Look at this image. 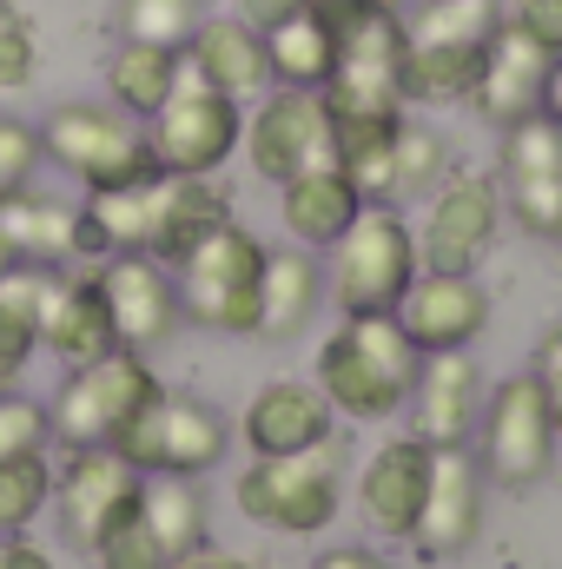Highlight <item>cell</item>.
Returning a JSON list of instances; mask_svg holds the SVG:
<instances>
[{"mask_svg": "<svg viewBox=\"0 0 562 569\" xmlns=\"http://www.w3.org/2000/svg\"><path fill=\"white\" fill-rule=\"evenodd\" d=\"M225 443H232V425H225L219 405H205L192 391H165V385L113 437V450L140 477H205L225 457Z\"/></svg>", "mask_w": 562, "mask_h": 569, "instance_id": "6", "label": "cell"}, {"mask_svg": "<svg viewBox=\"0 0 562 569\" xmlns=\"http://www.w3.org/2000/svg\"><path fill=\"white\" fill-rule=\"evenodd\" d=\"M239 152L272 186L311 172V166H338V127H331L324 93H311V87H265L252 100V113H245Z\"/></svg>", "mask_w": 562, "mask_h": 569, "instance_id": "9", "label": "cell"}, {"mask_svg": "<svg viewBox=\"0 0 562 569\" xmlns=\"http://www.w3.org/2000/svg\"><path fill=\"white\" fill-rule=\"evenodd\" d=\"M232 219V199H225V186L219 179H179V172H165L159 179V226H152V259L159 266H179L205 232H219Z\"/></svg>", "mask_w": 562, "mask_h": 569, "instance_id": "26", "label": "cell"}, {"mask_svg": "<svg viewBox=\"0 0 562 569\" xmlns=\"http://www.w3.org/2000/svg\"><path fill=\"white\" fill-rule=\"evenodd\" d=\"M418 252L430 272H476L503 232V186L496 172H450L430 199H423Z\"/></svg>", "mask_w": 562, "mask_h": 569, "instance_id": "11", "label": "cell"}, {"mask_svg": "<svg viewBox=\"0 0 562 569\" xmlns=\"http://www.w3.org/2000/svg\"><path fill=\"white\" fill-rule=\"evenodd\" d=\"M550 67H556V53H550L543 40H530L523 27H510V20H503V27L490 33V47H483V73H476L470 107H476L496 133H510V127L536 120Z\"/></svg>", "mask_w": 562, "mask_h": 569, "instance_id": "16", "label": "cell"}, {"mask_svg": "<svg viewBox=\"0 0 562 569\" xmlns=\"http://www.w3.org/2000/svg\"><path fill=\"white\" fill-rule=\"evenodd\" d=\"M476 530H483V457H470V443L436 450L430 457L423 510L411 523V543L430 563H450V557H463L476 543Z\"/></svg>", "mask_w": 562, "mask_h": 569, "instance_id": "15", "label": "cell"}, {"mask_svg": "<svg viewBox=\"0 0 562 569\" xmlns=\"http://www.w3.org/2000/svg\"><path fill=\"white\" fill-rule=\"evenodd\" d=\"M536 113L562 133V53H556V67H550V80H543V107H536Z\"/></svg>", "mask_w": 562, "mask_h": 569, "instance_id": "45", "label": "cell"}, {"mask_svg": "<svg viewBox=\"0 0 562 569\" xmlns=\"http://www.w3.org/2000/svg\"><path fill=\"white\" fill-rule=\"evenodd\" d=\"M265 252L239 219H225L219 232H205L179 266H172V284H179V311L219 338H259V279H265Z\"/></svg>", "mask_w": 562, "mask_h": 569, "instance_id": "3", "label": "cell"}, {"mask_svg": "<svg viewBox=\"0 0 562 569\" xmlns=\"http://www.w3.org/2000/svg\"><path fill=\"white\" fill-rule=\"evenodd\" d=\"M13 385H20V371H7V365H0V391H13Z\"/></svg>", "mask_w": 562, "mask_h": 569, "instance_id": "47", "label": "cell"}, {"mask_svg": "<svg viewBox=\"0 0 562 569\" xmlns=\"http://www.w3.org/2000/svg\"><path fill=\"white\" fill-rule=\"evenodd\" d=\"M145 398H159V371L145 365V351H107V358L67 365V385L53 391L47 418L67 450H87V443H113Z\"/></svg>", "mask_w": 562, "mask_h": 569, "instance_id": "8", "label": "cell"}, {"mask_svg": "<svg viewBox=\"0 0 562 569\" xmlns=\"http://www.w3.org/2000/svg\"><path fill=\"white\" fill-rule=\"evenodd\" d=\"M0 569H60V563H53V557L20 530V537H0Z\"/></svg>", "mask_w": 562, "mask_h": 569, "instance_id": "42", "label": "cell"}, {"mask_svg": "<svg viewBox=\"0 0 562 569\" xmlns=\"http://www.w3.org/2000/svg\"><path fill=\"white\" fill-rule=\"evenodd\" d=\"M536 385H543V398H550V418H556V437H562V325L536 345Z\"/></svg>", "mask_w": 562, "mask_h": 569, "instance_id": "40", "label": "cell"}, {"mask_svg": "<svg viewBox=\"0 0 562 569\" xmlns=\"http://www.w3.org/2000/svg\"><path fill=\"white\" fill-rule=\"evenodd\" d=\"M398 325L411 331L418 351H470L490 325V291L476 272H430L423 266L398 305Z\"/></svg>", "mask_w": 562, "mask_h": 569, "instance_id": "17", "label": "cell"}, {"mask_svg": "<svg viewBox=\"0 0 562 569\" xmlns=\"http://www.w3.org/2000/svg\"><path fill=\"white\" fill-rule=\"evenodd\" d=\"M47 503H53V463H47V450L7 457V463H0V537L33 530Z\"/></svg>", "mask_w": 562, "mask_h": 569, "instance_id": "33", "label": "cell"}, {"mask_svg": "<svg viewBox=\"0 0 562 569\" xmlns=\"http://www.w3.org/2000/svg\"><path fill=\"white\" fill-rule=\"evenodd\" d=\"M172 569H259L252 557H239V550H212V543H199L192 557H179Z\"/></svg>", "mask_w": 562, "mask_h": 569, "instance_id": "43", "label": "cell"}, {"mask_svg": "<svg viewBox=\"0 0 562 569\" xmlns=\"http://www.w3.org/2000/svg\"><path fill=\"white\" fill-rule=\"evenodd\" d=\"M40 351H53L60 365H87L107 351H127L113 338V311L93 272H53L47 298H40Z\"/></svg>", "mask_w": 562, "mask_h": 569, "instance_id": "20", "label": "cell"}, {"mask_svg": "<svg viewBox=\"0 0 562 569\" xmlns=\"http://www.w3.org/2000/svg\"><path fill=\"white\" fill-rule=\"evenodd\" d=\"M556 418H550V398L536 385V371H516L490 391L483 405V477L503 483V490H530L556 470Z\"/></svg>", "mask_w": 562, "mask_h": 569, "instance_id": "10", "label": "cell"}, {"mask_svg": "<svg viewBox=\"0 0 562 569\" xmlns=\"http://www.w3.org/2000/svg\"><path fill=\"white\" fill-rule=\"evenodd\" d=\"M364 206H371V199L351 186L344 166H311V172H298V179L279 186V219L304 252H331V246L344 239V226H351Z\"/></svg>", "mask_w": 562, "mask_h": 569, "instance_id": "23", "label": "cell"}, {"mask_svg": "<svg viewBox=\"0 0 562 569\" xmlns=\"http://www.w3.org/2000/svg\"><path fill=\"white\" fill-rule=\"evenodd\" d=\"M265 67H272V87H311L318 93L331 80V27L318 7L265 27Z\"/></svg>", "mask_w": 562, "mask_h": 569, "instance_id": "30", "label": "cell"}, {"mask_svg": "<svg viewBox=\"0 0 562 569\" xmlns=\"http://www.w3.org/2000/svg\"><path fill=\"white\" fill-rule=\"evenodd\" d=\"M199 20H205V0H120V40L185 47Z\"/></svg>", "mask_w": 562, "mask_h": 569, "instance_id": "34", "label": "cell"}, {"mask_svg": "<svg viewBox=\"0 0 562 569\" xmlns=\"http://www.w3.org/2000/svg\"><path fill=\"white\" fill-rule=\"evenodd\" d=\"M418 272H423L418 226L404 219V206H378V199H371V206L344 226V239L331 246L324 284H331L338 311L358 318V311H398Z\"/></svg>", "mask_w": 562, "mask_h": 569, "instance_id": "4", "label": "cell"}, {"mask_svg": "<svg viewBox=\"0 0 562 569\" xmlns=\"http://www.w3.org/2000/svg\"><path fill=\"white\" fill-rule=\"evenodd\" d=\"M483 47H404V107H470Z\"/></svg>", "mask_w": 562, "mask_h": 569, "instance_id": "29", "label": "cell"}, {"mask_svg": "<svg viewBox=\"0 0 562 569\" xmlns=\"http://www.w3.org/2000/svg\"><path fill=\"white\" fill-rule=\"evenodd\" d=\"M496 186H503V212H510L530 239L562 246V133L543 113L503 133Z\"/></svg>", "mask_w": 562, "mask_h": 569, "instance_id": "12", "label": "cell"}, {"mask_svg": "<svg viewBox=\"0 0 562 569\" xmlns=\"http://www.w3.org/2000/svg\"><path fill=\"white\" fill-rule=\"evenodd\" d=\"M145 140L159 172H179V179H219L225 159L245 140V100L205 87L192 67H179V87L165 93V107L145 120Z\"/></svg>", "mask_w": 562, "mask_h": 569, "instance_id": "7", "label": "cell"}, {"mask_svg": "<svg viewBox=\"0 0 562 569\" xmlns=\"http://www.w3.org/2000/svg\"><path fill=\"white\" fill-rule=\"evenodd\" d=\"M443 179H450V146H443V133L404 120V133L391 146V172H384L378 206H418V199H430Z\"/></svg>", "mask_w": 562, "mask_h": 569, "instance_id": "31", "label": "cell"}, {"mask_svg": "<svg viewBox=\"0 0 562 569\" xmlns=\"http://www.w3.org/2000/svg\"><path fill=\"white\" fill-rule=\"evenodd\" d=\"M40 73V27L20 0H0V93L33 87Z\"/></svg>", "mask_w": 562, "mask_h": 569, "instance_id": "35", "label": "cell"}, {"mask_svg": "<svg viewBox=\"0 0 562 569\" xmlns=\"http://www.w3.org/2000/svg\"><path fill=\"white\" fill-rule=\"evenodd\" d=\"M13 266H20V259H13V246H7V239H0V279H7V272H13Z\"/></svg>", "mask_w": 562, "mask_h": 569, "instance_id": "46", "label": "cell"}, {"mask_svg": "<svg viewBox=\"0 0 562 569\" xmlns=\"http://www.w3.org/2000/svg\"><path fill=\"white\" fill-rule=\"evenodd\" d=\"M40 159H47L40 127H33V120H13V113H0V199H7V192H20V186H33Z\"/></svg>", "mask_w": 562, "mask_h": 569, "instance_id": "38", "label": "cell"}, {"mask_svg": "<svg viewBox=\"0 0 562 569\" xmlns=\"http://www.w3.org/2000/svg\"><path fill=\"white\" fill-rule=\"evenodd\" d=\"M179 67H185V47H159V40H113L107 53V100L127 113V120H152L165 107V93L179 87Z\"/></svg>", "mask_w": 562, "mask_h": 569, "instance_id": "27", "label": "cell"}, {"mask_svg": "<svg viewBox=\"0 0 562 569\" xmlns=\"http://www.w3.org/2000/svg\"><path fill=\"white\" fill-rule=\"evenodd\" d=\"M93 563L100 569H172V557L152 543V530H145L140 510H133L127 523H113V530L93 543Z\"/></svg>", "mask_w": 562, "mask_h": 569, "instance_id": "37", "label": "cell"}, {"mask_svg": "<svg viewBox=\"0 0 562 569\" xmlns=\"http://www.w3.org/2000/svg\"><path fill=\"white\" fill-rule=\"evenodd\" d=\"M239 510L259 523V530H279V537H318L338 503H344V443L324 437L311 450H291V457H252L232 483Z\"/></svg>", "mask_w": 562, "mask_h": 569, "instance_id": "2", "label": "cell"}, {"mask_svg": "<svg viewBox=\"0 0 562 569\" xmlns=\"http://www.w3.org/2000/svg\"><path fill=\"white\" fill-rule=\"evenodd\" d=\"M140 470L113 450V443H87L67 457V470L53 477V497H60V523L80 550H93L113 523H127L140 510Z\"/></svg>", "mask_w": 562, "mask_h": 569, "instance_id": "13", "label": "cell"}, {"mask_svg": "<svg viewBox=\"0 0 562 569\" xmlns=\"http://www.w3.org/2000/svg\"><path fill=\"white\" fill-rule=\"evenodd\" d=\"M239 437L252 457H291V450H311L324 437H338V411L324 405L318 385L304 378H272L252 391L245 418H239Z\"/></svg>", "mask_w": 562, "mask_h": 569, "instance_id": "19", "label": "cell"}, {"mask_svg": "<svg viewBox=\"0 0 562 569\" xmlns=\"http://www.w3.org/2000/svg\"><path fill=\"white\" fill-rule=\"evenodd\" d=\"M40 146H47V159H60L87 192L140 186V179L159 172L145 127L127 120L113 100H60V107L40 120Z\"/></svg>", "mask_w": 562, "mask_h": 569, "instance_id": "5", "label": "cell"}, {"mask_svg": "<svg viewBox=\"0 0 562 569\" xmlns=\"http://www.w3.org/2000/svg\"><path fill=\"white\" fill-rule=\"evenodd\" d=\"M324 305V266L304 246L265 252V279H259V338L265 345H291L304 338V325Z\"/></svg>", "mask_w": 562, "mask_h": 569, "instance_id": "25", "label": "cell"}, {"mask_svg": "<svg viewBox=\"0 0 562 569\" xmlns=\"http://www.w3.org/2000/svg\"><path fill=\"white\" fill-rule=\"evenodd\" d=\"M503 20L543 40L550 53H562V0H503Z\"/></svg>", "mask_w": 562, "mask_h": 569, "instance_id": "39", "label": "cell"}, {"mask_svg": "<svg viewBox=\"0 0 562 569\" xmlns=\"http://www.w3.org/2000/svg\"><path fill=\"white\" fill-rule=\"evenodd\" d=\"M185 67H192L205 87L232 93V100H259V93L272 87L265 33H259L252 20H239V13H205V20L192 27V40H185Z\"/></svg>", "mask_w": 562, "mask_h": 569, "instance_id": "22", "label": "cell"}, {"mask_svg": "<svg viewBox=\"0 0 562 569\" xmlns=\"http://www.w3.org/2000/svg\"><path fill=\"white\" fill-rule=\"evenodd\" d=\"M311 569H398V563H384V557H371V550H358V543H351V550H324Z\"/></svg>", "mask_w": 562, "mask_h": 569, "instance_id": "44", "label": "cell"}, {"mask_svg": "<svg viewBox=\"0 0 562 569\" xmlns=\"http://www.w3.org/2000/svg\"><path fill=\"white\" fill-rule=\"evenodd\" d=\"M0 239L13 246L20 266H47V272H67L80 259V206H60L53 192H7L0 199Z\"/></svg>", "mask_w": 562, "mask_h": 569, "instance_id": "24", "label": "cell"}, {"mask_svg": "<svg viewBox=\"0 0 562 569\" xmlns=\"http://www.w3.org/2000/svg\"><path fill=\"white\" fill-rule=\"evenodd\" d=\"M304 7H311V0H232V13H239V20H252L259 33H265V27H279V20H291V13H304Z\"/></svg>", "mask_w": 562, "mask_h": 569, "instance_id": "41", "label": "cell"}, {"mask_svg": "<svg viewBox=\"0 0 562 569\" xmlns=\"http://www.w3.org/2000/svg\"><path fill=\"white\" fill-rule=\"evenodd\" d=\"M93 279L107 291V311H113V338L127 351H159L185 311H179V284H172V266H159L152 252H107L93 266Z\"/></svg>", "mask_w": 562, "mask_h": 569, "instance_id": "14", "label": "cell"}, {"mask_svg": "<svg viewBox=\"0 0 562 569\" xmlns=\"http://www.w3.org/2000/svg\"><path fill=\"white\" fill-rule=\"evenodd\" d=\"M430 450H456L470 443V430L483 425V371L470 351H423V371L411 385V405H404Z\"/></svg>", "mask_w": 562, "mask_h": 569, "instance_id": "18", "label": "cell"}, {"mask_svg": "<svg viewBox=\"0 0 562 569\" xmlns=\"http://www.w3.org/2000/svg\"><path fill=\"white\" fill-rule=\"evenodd\" d=\"M423 371V351L411 345V331L398 325V311H358L344 318L324 351H318V391L338 418L351 425H378V418H398L411 405V385Z\"/></svg>", "mask_w": 562, "mask_h": 569, "instance_id": "1", "label": "cell"}, {"mask_svg": "<svg viewBox=\"0 0 562 569\" xmlns=\"http://www.w3.org/2000/svg\"><path fill=\"white\" fill-rule=\"evenodd\" d=\"M140 523L152 530V543L179 563L205 543V490L199 477H145L140 483Z\"/></svg>", "mask_w": 562, "mask_h": 569, "instance_id": "28", "label": "cell"}, {"mask_svg": "<svg viewBox=\"0 0 562 569\" xmlns=\"http://www.w3.org/2000/svg\"><path fill=\"white\" fill-rule=\"evenodd\" d=\"M430 443L423 437H391L371 463H364V477H358V510H364V523L378 530V537H404L411 543V523H418L423 510V490H430Z\"/></svg>", "mask_w": 562, "mask_h": 569, "instance_id": "21", "label": "cell"}, {"mask_svg": "<svg viewBox=\"0 0 562 569\" xmlns=\"http://www.w3.org/2000/svg\"><path fill=\"white\" fill-rule=\"evenodd\" d=\"M53 443V418L40 398H20V391H0V463L7 457H33Z\"/></svg>", "mask_w": 562, "mask_h": 569, "instance_id": "36", "label": "cell"}, {"mask_svg": "<svg viewBox=\"0 0 562 569\" xmlns=\"http://www.w3.org/2000/svg\"><path fill=\"white\" fill-rule=\"evenodd\" d=\"M503 27V0H418L404 13V33L418 47H490Z\"/></svg>", "mask_w": 562, "mask_h": 569, "instance_id": "32", "label": "cell"}]
</instances>
